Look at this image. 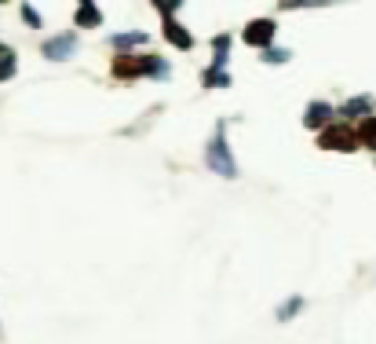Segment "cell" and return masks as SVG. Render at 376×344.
<instances>
[{
	"mask_svg": "<svg viewBox=\"0 0 376 344\" xmlns=\"http://www.w3.org/2000/svg\"><path fill=\"white\" fill-rule=\"evenodd\" d=\"M168 78L172 66L161 55H118L113 59V78L118 81H135V78Z\"/></svg>",
	"mask_w": 376,
	"mask_h": 344,
	"instance_id": "obj_1",
	"label": "cell"
},
{
	"mask_svg": "<svg viewBox=\"0 0 376 344\" xmlns=\"http://www.w3.org/2000/svg\"><path fill=\"white\" fill-rule=\"evenodd\" d=\"M205 165H209L216 176H227V180H234L238 176L234 154H230V147H227V125L223 121L216 125V136L209 139V147H205Z\"/></svg>",
	"mask_w": 376,
	"mask_h": 344,
	"instance_id": "obj_2",
	"label": "cell"
},
{
	"mask_svg": "<svg viewBox=\"0 0 376 344\" xmlns=\"http://www.w3.org/2000/svg\"><path fill=\"white\" fill-rule=\"evenodd\" d=\"M318 147L321 150H344L347 154V150H358V139L347 125H326L321 136H318Z\"/></svg>",
	"mask_w": 376,
	"mask_h": 344,
	"instance_id": "obj_3",
	"label": "cell"
},
{
	"mask_svg": "<svg viewBox=\"0 0 376 344\" xmlns=\"http://www.w3.org/2000/svg\"><path fill=\"white\" fill-rule=\"evenodd\" d=\"M41 55L55 59V62H66V59H73V55H77V33H73V30H66V33L48 37V41H44V48H41Z\"/></svg>",
	"mask_w": 376,
	"mask_h": 344,
	"instance_id": "obj_4",
	"label": "cell"
},
{
	"mask_svg": "<svg viewBox=\"0 0 376 344\" xmlns=\"http://www.w3.org/2000/svg\"><path fill=\"white\" fill-rule=\"evenodd\" d=\"M274 33H278L274 19H256V22H249V26H245L241 37H245V44H252V48H270Z\"/></svg>",
	"mask_w": 376,
	"mask_h": 344,
	"instance_id": "obj_5",
	"label": "cell"
},
{
	"mask_svg": "<svg viewBox=\"0 0 376 344\" xmlns=\"http://www.w3.org/2000/svg\"><path fill=\"white\" fill-rule=\"evenodd\" d=\"M164 41L179 48V52H187V48H194V33L183 26V22H176V19H164Z\"/></svg>",
	"mask_w": 376,
	"mask_h": 344,
	"instance_id": "obj_6",
	"label": "cell"
},
{
	"mask_svg": "<svg viewBox=\"0 0 376 344\" xmlns=\"http://www.w3.org/2000/svg\"><path fill=\"white\" fill-rule=\"evenodd\" d=\"M332 114H336V110H332L329 103L314 99V103L303 110V125H307V129H326V125H332Z\"/></svg>",
	"mask_w": 376,
	"mask_h": 344,
	"instance_id": "obj_7",
	"label": "cell"
},
{
	"mask_svg": "<svg viewBox=\"0 0 376 344\" xmlns=\"http://www.w3.org/2000/svg\"><path fill=\"white\" fill-rule=\"evenodd\" d=\"M73 22H77V26H84V30H95V26H102V11H99V4H92V0L77 4V11H73Z\"/></svg>",
	"mask_w": 376,
	"mask_h": 344,
	"instance_id": "obj_8",
	"label": "cell"
},
{
	"mask_svg": "<svg viewBox=\"0 0 376 344\" xmlns=\"http://www.w3.org/2000/svg\"><path fill=\"white\" fill-rule=\"evenodd\" d=\"M373 114V96H355V99H347V103L340 107V118H369Z\"/></svg>",
	"mask_w": 376,
	"mask_h": 344,
	"instance_id": "obj_9",
	"label": "cell"
},
{
	"mask_svg": "<svg viewBox=\"0 0 376 344\" xmlns=\"http://www.w3.org/2000/svg\"><path fill=\"white\" fill-rule=\"evenodd\" d=\"M142 44H147V33H139V30H128V33H113L110 37L113 52H128V48H142Z\"/></svg>",
	"mask_w": 376,
	"mask_h": 344,
	"instance_id": "obj_10",
	"label": "cell"
},
{
	"mask_svg": "<svg viewBox=\"0 0 376 344\" xmlns=\"http://www.w3.org/2000/svg\"><path fill=\"white\" fill-rule=\"evenodd\" d=\"M355 139H358V147H369V150H376V114H369V118H361V121H358Z\"/></svg>",
	"mask_w": 376,
	"mask_h": 344,
	"instance_id": "obj_11",
	"label": "cell"
},
{
	"mask_svg": "<svg viewBox=\"0 0 376 344\" xmlns=\"http://www.w3.org/2000/svg\"><path fill=\"white\" fill-rule=\"evenodd\" d=\"M212 66L216 70H227V52H230V33H216L212 37Z\"/></svg>",
	"mask_w": 376,
	"mask_h": 344,
	"instance_id": "obj_12",
	"label": "cell"
},
{
	"mask_svg": "<svg viewBox=\"0 0 376 344\" xmlns=\"http://www.w3.org/2000/svg\"><path fill=\"white\" fill-rule=\"evenodd\" d=\"M15 70H19V59H15V52H11L8 44H0V81H8Z\"/></svg>",
	"mask_w": 376,
	"mask_h": 344,
	"instance_id": "obj_13",
	"label": "cell"
},
{
	"mask_svg": "<svg viewBox=\"0 0 376 344\" xmlns=\"http://www.w3.org/2000/svg\"><path fill=\"white\" fill-rule=\"evenodd\" d=\"M201 84H205V88H227V84H230V73H227V70L209 66V70L201 73Z\"/></svg>",
	"mask_w": 376,
	"mask_h": 344,
	"instance_id": "obj_14",
	"label": "cell"
},
{
	"mask_svg": "<svg viewBox=\"0 0 376 344\" xmlns=\"http://www.w3.org/2000/svg\"><path fill=\"white\" fill-rule=\"evenodd\" d=\"M300 308H303V297H289V300H285L281 308H278V318H281V323H289V318L300 311Z\"/></svg>",
	"mask_w": 376,
	"mask_h": 344,
	"instance_id": "obj_15",
	"label": "cell"
},
{
	"mask_svg": "<svg viewBox=\"0 0 376 344\" xmlns=\"http://www.w3.org/2000/svg\"><path fill=\"white\" fill-rule=\"evenodd\" d=\"M292 55H289V48H267L263 52V62L267 66H278V62H289Z\"/></svg>",
	"mask_w": 376,
	"mask_h": 344,
	"instance_id": "obj_16",
	"label": "cell"
},
{
	"mask_svg": "<svg viewBox=\"0 0 376 344\" xmlns=\"http://www.w3.org/2000/svg\"><path fill=\"white\" fill-rule=\"evenodd\" d=\"M19 11H22V19H26V22H30V26H33V30H37V26H41V15H37V8H30V4H22Z\"/></svg>",
	"mask_w": 376,
	"mask_h": 344,
	"instance_id": "obj_17",
	"label": "cell"
}]
</instances>
